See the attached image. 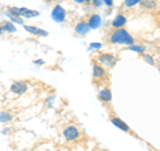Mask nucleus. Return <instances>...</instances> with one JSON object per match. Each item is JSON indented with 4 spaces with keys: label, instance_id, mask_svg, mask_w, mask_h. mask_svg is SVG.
Instances as JSON below:
<instances>
[{
    "label": "nucleus",
    "instance_id": "nucleus-1",
    "mask_svg": "<svg viewBox=\"0 0 160 151\" xmlns=\"http://www.w3.org/2000/svg\"><path fill=\"white\" fill-rule=\"evenodd\" d=\"M109 42L115 43V44H127V46H132L133 38L126 31V29L119 28L116 31L112 32V35L109 36Z\"/></svg>",
    "mask_w": 160,
    "mask_h": 151
},
{
    "label": "nucleus",
    "instance_id": "nucleus-2",
    "mask_svg": "<svg viewBox=\"0 0 160 151\" xmlns=\"http://www.w3.org/2000/svg\"><path fill=\"white\" fill-rule=\"evenodd\" d=\"M99 60V63L102 64V66H106V67H112L115 63L118 62V59L115 55L112 54H103V55H100V56L98 58Z\"/></svg>",
    "mask_w": 160,
    "mask_h": 151
},
{
    "label": "nucleus",
    "instance_id": "nucleus-3",
    "mask_svg": "<svg viewBox=\"0 0 160 151\" xmlns=\"http://www.w3.org/2000/svg\"><path fill=\"white\" fill-rule=\"evenodd\" d=\"M52 19L58 23L64 22V19H66V11H64V8L60 7V6L55 7L53 11H52Z\"/></svg>",
    "mask_w": 160,
    "mask_h": 151
},
{
    "label": "nucleus",
    "instance_id": "nucleus-4",
    "mask_svg": "<svg viewBox=\"0 0 160 151\" xmlns=\"http://www.w3.org/2000/svg\"><path fill=\"white\" fill-rule=\"evenodd\" d=\"M63 134H64V137H66L67 140H75V139L79 138V130L75 127V126H69V127L64 128Z\"/></svg>",
    "mask_w": 160,
    "mask_h": 151
},
{
    "label": "nucleus",
    "instance_id": "nucleus-5",
    "mask_svg": "<svg viewBox=\"0 0 160 151\" xmlns=\"http://www.w3.org/2000/svg\"><path fill=\"white\" fill-rule=\"evenodd\" d=\"M11 90H12L15 94L22 95V94H24V92L27 91V86L24 84V83H22V82H16V83H13L11 86Z\"/></svg>",
    "mask_w": 160,
    "mask_h": 151
},
{
    "label": "nucleus",
    "instance_id": "nucleus-6",
    "mask_svg": "<svg viewBox=\"0 0 160 151\" xmlns=\"http://www.w3.org/2000/svg\"><path fill=\"white\" fill-rule=\"evenodd\" d=\"M26 28L27 32H31L33 35H39V36H47V31H44V29H40V28H36V27H32V26H26L24 27Z\"/></svg>",
    "mask_w": 160,
    "mask_h": 151
},
{
    "label": "nucleus",
    "instance_id": "nucleus-7",
    "mask_svg": "<svg viewBox=\"0 0 160 151\" xmlns=\"http://www.w3.org/2000/svg\"><path fill=\"white\" fill-rule=\"evenodd\" d=\"M100 23H102V18H100L99 15H92L91 19H89V22H88V26H89V28L95 29L100 26Z\"/></svg>",
    "mask_w": 160,
    "mask_h": 151
},
{
    "label": "nucleus",
    "instance_id": "nucleus-8",
    "mask_svg": "<svg viewBox=\"0 0 160 151\" xmlns=\"http://www.w3.org/2000/svg\"><path fill=\"white\" fill-rule=\"evenodd\" d=\"M127 23V19H126V16H123V15H119V16H116L113 19V22H112V26L115 27V28H122L124 24Z\"/></svg>",
    "mask_w": 160,
    "mask_h": 151
},
{
    "label": "nucleus",
    "instance_id": "nucleus-9",
    "mask_svg": "<svg viewBox=\"0 0 160 151\" xmlns=\"http://www.w3.org/2000/svg\"><path fill=\"white\" fill-rule=\"evenodd\" d=\"M104 75H106L104 68L102 66H99V64H95L93 66V78L95 79H102V78H104Z\"/></svg>",
    "mask_w": 160,
    "mask_h": 151
},
{
    "label": "nucleus",
    "instance_id": "nucleus-10",
    "mask_svg": "<svg viewBox=\"0 0 160 151\" xmlns=\"http://www.w3.org/2000/svg\"><path fill=\"white\" fill-rule=\"evenodd\" d=\"M111 122H112V124L116 126L118 128L123 130V131H129V127L123 122V120H120L119 118H112V119H111Z\"/></svg>",
    "mask_w": 160,
    "mask_h": 151
},
{
    "label": "nucleus",
    "instance_id": "nucleus-11",
    "mask_svg": "<svg viewBox=\"0 0 160 151\" xmlns=\"http://www.w3.org/2000/svg\"><path fill=\"white\" fill-rule=\"evenodd\" d=\"M99 98L102 99V100H104V102H109V100H111V98H112L111 90H108V88L102 90V91L99 92Z\"/></svg>",
    "mask_w": 160,
    "mask_h": 151
},
{
    "label": "nucleus",
    "instance_id": "nucleus-12",
    "mask_svg": "<svg viewBox=\"0 0 160 151\" xmlns=\"http://www.w3.org/2000/svg\"><path fill=\"white\" fill-rule=\"evenodd\" d=\"M88 31H89V26L86 23H79L76 26V32L79 35H86Z\"/></svg>",
    "mask_w": 160,
    "mask_h": 151
},
{
    "label": "nucleus",
    "instance_id": "nucleus-13",
    "mask_svg": "<svg viewBox=\"0 0 160 151\" xmlns=\"http://www.w3.org/2000/svg\"><path fill=\"white\" fill-rule=\"evenodd\" d=\"M11 119H12V117L9 114H6V112L0 114V122H9Z\"/></svg>",
    "mask_w": 160,
    "mask_h": 151
},
{
    "label": "nucleus",
    "instance_id": "nucleus-14",
    "mask_svg": "<svg viewBox=\"0 0 160 151\" xmlns=\"http://www.w3.org/2000/svg\"><path fill=\"white\" fill-rule=\"evenodd\" d=\"M140 2H142V0H124V4H126L127 7H133Z\"/></svg>",
    "mask_w": 160,
    "mask_h": 151
},
{
    "label": "nucleus",
    "instance_id": "nucleus-15",
    "mask_svg": "<svg viewBox=\"0 0 160 151\" xmlns=\"http://www.w3.org/2000/svg\"><path fill=\"white\" fill-rule=\"evenodd\" d=\"M129 49H132V51H136V52H144V47H142V46H135V44L129 46Z\"/></svg>",
    "mask_w": 160,
    "mask_h": 151
},
{
    "label": "nucleus",
    "instance_id": "nucleus-16",
    "mask_svg": "<svg viewBox=\"0 0 160 151\" xmlns=\"http://www.w3.org/2000/svg\"><path fill=\"white\" fill-rule=\"evenodd\" d=\"M3 29H6V31H9V32H15L16 29H15V27L12 26L11 23H6V26L3 27Z\"/></svg>",
    "mask_w": 160,
    "mask_h": 151
},
{
    "label": "nucleus",
    "instance_id": "nucleus-17",
    "mask_svg": "<svg viewBox=\"0 0 160 151\" xmlns=\"http://www.w3.org/2000/svg\"><path fill=\"white\" fill-rule=\"evenodd\" d=\"M144 60H147L149 64H153V63H155V62H153V59H152L151 56H148V55H146V54H144Z\"/></svg>",
    "mask_w": 160,
    "mask_h": 151
},
{
    "label": "nucleus",
    "instance_id": "nucleus-18",
    "mask_svg": "<svg viewBox=\"0 0 160 151\" xmlns=\"http://www.w3.org/2000/svg\"><path fill=\"white\" fill-rule=\"evenodd\" d=\"M91 48H102L100 43H91Z\"/></svg>",
    "mask_w": 160,
    "mask_h": 151
},
{
    "label": "nucleus",
    "instance_id": "nucleus-19",
    "mask_svg": "<svg viewBox=\"0 0 160 151\" xmlns=\"http://www.w3.org/2000/svg\"><path fill=\"white\" fill-rule=\"evenodd\" d=\"M104 3H106L108 7H111V6H112V3H113V0H104Z\"/></svg>",
    "mask_w": 160,
    "mask_h": 151
},
{
    "label": "nucleus",
    "instance_id": "nucleus-20",
    "mask_svg": "<svg viewBox=\"0 0 160 151\" xmlns=\"http://www.w3.org/2000/svg\"><path fill=\"white\" fill-rule=\"evenodd\" d=\"M76 3H84V0H75Z\"/></svg>",
    "mask_w": 160,
    "mask_h": 151
},
{
    "label": "nucleus",
    "instance_id": "nucleus-21",
    "mask_svg": "<svg viewBox=\"0 0 160 151\" xmlns=\"http://www.w3.org/2000/svg\"><path fill=\"white\" fill-rule=\"evenodd\" d=\"M84 2H92V0H84Z\"/></svg>",
    "mask_w": 160,
    "mask_h": 151
},
{
    "label": "nucleus",
    "instance_id": "nucleus-22",
    "mask_svg": "<svg viewBox=\"0 0 160 151\" xmlns=\"http://www.w3.org/2000/svg\"><path fill=\"white\" fill-rule=\"evenodd\" d=\"M159 70H160V66H159Z\"/></svg>",
    "mask_w": 160,
    "mask_h": 151
},
{
    "label": "nucleus",
    "instance_id": "nucleus-23",
    "mask_svg": "<svg viewBox=\"0 0 160 151\" xmlns=\"http://www.w3.org/2000/svg\"><path fill=\"white\" fill-rule=\"evenodd\" d=\"M47 2H48V0H47Z\"/></svg>",
    "mask_w": 160,
    "mask_h": 151
}]
</instances>
